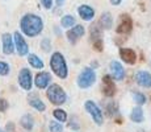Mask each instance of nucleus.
<instances>
[{
  "instance_id": "1",
  "label": "nucleus",
  "mask_w": 151,
  "mask_h": 132,
  "mask_svg": "<svg viewBox=\"0 0 151 132\" xmlns=\"http://www.w3.org/2000/svg\"><path fill=\"white\" fill-rule=\"evenodd\" d=\"M20 26L24 34L28 37H36L38 36L43 29V21L40 16L33 13H27L20 21Z\"/></svg>"
},
{
  "instance_id": "2",
  "label": "nucleus",
  "mask_w": 151,
  "mask_h": 132,
  "mask_svg": "<svg viewBox=\"0 0 151 132\" xmlns=\"http://www.w3.org/2000/svg\"><path fill=\"white\" fill-rule=\"evenodd\" d=\"M50 66L51 70L54 71V74L57 77L65 79L68 74V70H67V65H66V61L65 57L60 54L59 52H55L53 55H51V60H50Z\"/></svg>"
},
{
  "instance_id": "3",
  "label": "nucleus",
  "mask_w": 151,
  "mask_h": 132,
  "mask_svg": "<svg viewBox=\"0 0 151 132\" xmlns=\"http://www.w3.org/2000/svg\"><path fill=\"white\" fill-rule=\"evenodd\" d=\"M46 95H47L49 101L55 106H60L67 101V95H66L65 90H63L59 85H55V83L49 86L47 91H46Z\"/></svg>"
},
{
  "instance_id": "4",
  "label": "nucleus",
  "mask_w": 151,
  "mask_h": 132,
  "mask_svg": "<svg viewBox=\"0 0 151 132\" xmlns=\"http://www.w3.org/2000/svg\"><path fill=\"white\" fill-rule=\"evenodd\" d=\"M95 81H96V74H95V71L92 69H89V67H86V69L80 73L79 77H78V86H79L80 89H88V87H91L92 85L95 83Z\"/></svg>"
},
{
  "instance_id": "5",
  "label": "nucleus",
  "mask_w": 151,
  "mask_h": 132,
  "mask_svg": "<svg viewBox=\"0 0 151 132\" xmlns=\"http://www.w3.org/2000/svg\"><path fill=\"white\" fill-rule=\"evenodd\" d=\"M133 29V20L127 13H122L120 16V23L116 29L118 34H129Z\"/></svg>"
},
{
  "instance_id": "6",
  "label": "nucleus",
  "mask_w": 151,
  "mask_h": 132,
  "mask_svg": "<svg viewBox=\"0 0 151 132\" xmlns=\"http://www.w3.org/2000/svg\"><path fill=\"white\" fill-rule=\"evenodd\" d=\"M84 106H86V110L88 111V114L92 116V119L95 120V123H96L97 125L103 124V112H101V110L99 108V106L92 101H87Z\"/></svg>"
},
{
  "instance_id": "7",
  "label": "nucleus",
  "mask_w": 151,
  "mask_h": 132,
  "mask_svg": "<svg viewBox=\"0 0 151 132\" xmlns=\"http://www.w3.org/2000/svg\"><path fill=\"white\" fill-rule=\"evenodd\" d=\"M19 83L20 86L22 87L24 90H32V85H33V79H32V73L29 71V69H21L19 74Z\"/></svg>"
},
{
  "instance_id": "8",
  "label": "nucleus",
  "mask_w": 151,
  "mask_h": 132,
  "mask_svg": "<svg viewBox=\"0 0 151 132\" xmlns=\"http://www.w3.org/2000/svg\"><path fill=\"white\" fill-rule=\"evenodd\" d=\"M13 39H14V45H16L17 53H19L20 55H27L28 52H29V48H28L27 41H25L24 37L21 36V33L16 32V33L13 34Z\"/></svg>"
},
{
  "instance_id": "9",
  "label": "nucleus",
  "mask_w": 151,
  "mask_h": 132,
  "mask_svg": "<svg viewBox=\"0 0 151 132\" xmlns=\"http://www.w3.org/2000/svg\"><path fill=\"white\" fill-rule=\"evenodd\" d=\"M103 94L108 98H112L116 94V85L109 75H104L103 78Z\"/></svg>"
},
{
  "instance_id": "10",
  "label": "nucleus",
  "mask_w": 151,
  "mask_h": 132,
  "mask_svg": "<svg viewBox=\"0 0 151 132\" xmlns=\"http://www.w3.org/2000/svg\"><path fill=\"white\" fill-rule=\"evenodd\" d=\"M120 57L122 58L124 62L129 63V65H134L137 62V53L133 49H127V48H121L120 49Z\"/></svg>"
},
{
  "instance_id": "11",
  "label": "nucleus",
  "mask_w": 151,
  "mask_h": 132,
  "mask_svg": "<svg viewBox=\"0 0 151 132\" xmlns=\"http://www.w3.org/2000/svg\"><path fill=\"white\" fill-rule=\"evenodd\" d=\"M84 26L83 25H75L67 32V39L71 44H76V41L84 34Z\"/></svg>"
},
{
  "instance_id": "12",
  "label": "nucleus",
  "mask_w": 151,
  "mask_h": 132,
  "mask_svg": "<svg viewBox=\"0 0 151 132\" xmlns=\"http://www.w3.org/2000/svg\"><path fill=\"white\" fill-rule=\"evenodd\" d=\"M135 82L141 87L145 89H150L151 87V74L149 71H138L135 74Z\"/></svg>"
},
{
  "instance_id": "13",
  "label": "nucleus",
  "mask_w": 151,
  "mask_h": 132,
  "mask_svg": "<svg viewBox=\"0 0 151 132\" xmlns=\"http://www.w3.org/2000/svg\"><path fill=\"white\" fill-rule=\"evenodd\" d=\"M50 79H51V77H50L49 73L41 71L36 75V78H34V83H36V86L38 87V89H46V87L49 86Z\"/></svg>"
},
{
  "instance_id": "14",
  "label": "nucleus",
  "mask_w": 151,
  "mask_h": 132,
  "mask_svg": "<svg viewBox=\"0 0 151 132\" xmlns=\"http://www.w3.org/2000/svg\"><path fill=\"white\" fill-rule=\"evenodd\" d=\"M78 13L80 15V17H82L84 21H91L95 17V9L87 4L80 5V7L78 8Z\"/></svg>"
},
{
  "instance_id": "15",
  "label": "nucleus",
  "mask_w": 151,
  "mask_h": 132,
  "mask_svg": "<svg viewBox=\"0 0 151 132\" xmlns=\"http://www.w3.org/2000/svg\"><path fill=\"white\" fill-rule=\"evenodd\" d=\"M110 70H112L113 78L117 79V81H122L125 78V69L120 62H117V61H113V62L110 63Z\"/></svg>"
},
{
  "instance_id": "16",
  "label": "nucleus",
  "mask_w": 151,
  "mask_h": 132,
  "mask_svg": "<svg viewBox=\"0 0 151 132\" xmlns=\"http://www.w3.org/2000/svg\"><path fill=\"white\" fill-rule=\"evenodd\" d=\"M1 41H3V52H4L5 54H12L14 50L12 36H11L9 33H4L1 37Z\"/></svg>"
},
{
  "instance_id": "17",
  "label": "nucleus",
  "mask_w": 151,
  "mask_h": 132,
  "mask_svg": "<svg viewBox=\"0 0 151 132\" xmlns=\"http://www.w3.org/2000/svg\"><path fill=\"white\" fill-rule=\"evenodd\" d=\"M28 102H29V104H30L33 108H36L37 111H45V108H46L45 104H43V102L37 95H29Z\"/></svg>"
},
{
  "instance_id": "18",
  "label": "nucleus",
  "mask_w": 151,
  "mask_h": 132,
  "mask_svg": "<svg viewBox=\"0 0 151 132\" xmlns=\"http://www.w3.org/2000/svg\"><path fill=\"white\" fill-rule=\"evenodd\" d=\"M99 23H100L101 28H104V29H110V28H112V24H113L112 15L108 13V12L103 13V15H101L100 21H99Z\"/></svg>"
},
{
  "instance_id": "19",
  "label": "nucleus",
  "mask_w": 151,
  "mask_h": 132,
  "mask_svg": "<svg viewBox=\"0 0 151 132\" xmlns=\"http://www.w3.org/2000/svg\"><path fill=\"white\" fill-rule=\"evenodd\" d=\"M130 119L135 123H141L143 120V111H142V108L141 107L133 108L132 114H130Z\"/></svg>"
},
{
  "instance_id": "20",
  "label": "nucleus",
  "mask_w": 151,
  "mask_h": 132,
  "mask_svg": "<svg viewBox=\"0 0 151 132\" xmlns=\"http://www.w3.org/2000/svg\"><path fill=\"white\" fill-rule=\"evenodd\" d=\"M28 61L34 69H42L43 67V62L41 61V58H38L36 54H29L28 55Z\"/></svg>"
},
{
  "instance_id": "21",
  "label": "nucleus",
  "mask_w": 151,
  "mask_h": 132,
  "mask_svg": "<svg viewBox=\"0 0 151 132\" xmlns=\"http://www.w3.org/2000/svg\"><path fill=\"white\" fill-rule=\"evenodd\" d=\"M21 125L25 128V130H28V131H30L32 128H33V125H34V120L33 118H32L30 115H24L21 118Z\"/></svg>"
},
{
  "instance_id": "22",
  "label": "nucleus",
  "mask_w": 151,
  "mask_h": 132,
  "mask_svg": "<svg viewBox=\"0 0 151 132\" xmlns=\"http://www.w3.org/2000/svg\"><path fill=\"white\" fill-rule=\"evenodd\" d=\"M89 36H91V40L95 41L97 39H101V29L97 24H93L89 29Z\"/></svg>"
},
{
  "instance_id": "23",
  "label": "nucleus",
  "mask_w": 151,
  "mask_h": 132,
  "mask_svg": "<svg viewBox=\"0 0 151 132\" xmlns=\"http://www.w3.org/2000/svg\"><path fill=\"white\" fill-rule=\"evenodd\" d=\"M60 24H62L63 28H70V26H74L75 25L74 16H71V15H66V16H63Z\"/></svg>"
},
{
  "instance_id": "24",
  "label": "nucleus",
  "mask_w": 151,
  "mask_h": 132,
  "mask_svg": "<svg viewBox=\"0 0 151 132\" xmlns=\"http://www.w3.org/2000/svg\"><path fill=\"white\" fill-rule=\"evenodd\" d=\"M53 115H54V118L57 119L59 123L66 122V120H67V114H66V111L60 110V108H57V110H54Z\"/></svg>"
},
{
  "instance_id": "25",
  "label": "nucleus",
  "mask_w": 151,
  "mask_h": 132,
  "mask_svg": "<svg viewBox=\"0 0 151 132\" xmlns=\"http://www.w3.org/2000/svg\"><path fill=\"white\" fill-rule=\"evenodd\" d=\"M106 111H108L109 116H114L118 112V104L116 102H110V103L106 104Z\"/></svg>"
},
{
  "instance_id": "26",
  "label": "nucleus",
  "mask_w": 151,
  "mask_h": 132,
  "mask_svg": "<svg viewBox=\"0 0 151 132\" xmlns=\"http://www.w3.org/2000/svg\"><path fill=\"white\" fill-rule=\"evenodd\" d=\"M49 128H50V132H63V127L59 122H50Z\"/></svg>"
},
{
  "instance_id": "27",
  "label": "nucleus",
  "mask_w": 151,
  "mask_h": 132,
  "mask_svg": "<svg viewBox=\"0 0 151 132\" xmlns=\"http://www.w3.org/2000/svg\"><path fill=\"white\" fill-rule=\"evenodd\" d=\"M9 74V65L7 62L0 61V75H7Z\"/></svg>"
},
{
  "instance_id": "28",
  "label": "nucleus",
  "mask_w": 151,
  "mask_h": 132,
  "mask_svg": "<svg viewBox=\"0 0 151 132\" xmlns=\"http://www.w3.org/2000/svg\"><path fill=\"white\" fill-rule=\"evenodd\" d=\"M92 44H93V48H95V50H96V52H103L104 42H103V40H101V39H97V40L92 41Z\"/></svg>"
},
{
  "instance_id": "29",
  "label": "nucleus",
  "mask_w": 151,
  "mask_h": 132,
  "mask_svg": "<svg viewBox=\"0 0 151 132\" xmlns=\"http://www.w3.org/2000/svg\"><path fill=\"white\" fill-rule=\"evenodd\" d=\"M134 101L137 102L138 104H145L146 103V96L141 93H134Z\"/></svg>"
},
{
  "instance_id": "30",
  "label": "nucleus",
  "mask_w": 151,
  "mask_h": 132,
  "mask_svg": "<svg viewBox=\"0 0 151 132\" xmlns=\"http://www.w3.org/2000/svg\"><path fill=\"white\" fill-rule=\"evenodd\" d=\"M8 107H9L8 102L5 101V99L0 98V112H4V111H7V110H8Z\"/></svg>"
},
{
  "instance_id": "31",
  "label": "nucleus",
  "mask_w": 151,
  "mask_h": 132,
  "mask_svg": "<svg viewBox=\"0 0 151 132\" xmlns=\"http://www.w3.org/2000/svg\"><path fill=\"white\" fill-rule=\"evenodd\" d=\"M41 3L46 9H50V8L53 7V0H41Z\"/></svg>"
},
{
  "instance_id": "32",
  "label": "nucleus",
  "mask_w": 151,
  "mask_h": 132,
  "mask_svg": "<svg viewBox=\"0 0 151 132\" xmlns=\"http://www.w3.org/2000/svg\"><path fill=\"white\" fill-rule=\"evenodd\" d=\"M42 46H43V50L45 52H49L50 50V42H49V40H43L42 41Z\"/></svg>"
},
{
  "instance_id": "33",
  "label": "nucleus",
  "mask_w": 151,
  "mask_h": 132,
  "mask_svg": "<svg viewBox=\"0 0 151 132\" xmlns=\"http://www.w3.org/2000/svg\"><path fill=\"white\" fill-rule=\"evenodd\" d=\"M7 132H14V124L13 123H8L7 124Z\"/></svg>"
},
{
  "instance_id": "34",
  "label": "nucleus",
  "mask_w": 151,
  "mask_h": 132,
  "mask_svg": "<svg viewBox=\"0 0 151 132\" xmlns=\"http://www.w3.org/2000/svg\"><path fill=\"white\" fill-rule=\"evenodd\" d=\"M121 1H122V0H110V3H112L113 5H120Z\"/></svg>"
},
{
  "instance_id": "35",
  "label": "nucleus",
  "mask_w": 151,
  "mask_h": 132,
  "mask_svg": "<svg viewBox=\"0 0 151 132\" xmlns=\"http://www.w3.org/2000/svg\"><path fill=\"white\" fill-rule=\"evenodd\" d=\"M55 1H57V5H59V7H62L65 4V0H55Z\"/></svg>"
},
{
  "instance_id": "36",
  "label": "nucleus",
  "mask_w": 151,
  "mask_h": 132,
  "mask_svg": "<svg viewBox=\"0 0 151 132\" xmlns=\"http://www.w3.org/2000/svg\"><path fill=\"white\" fill-rule=\"evenodd\" d=\"M0 132H4V131H3V130H0Z\"/></svg>"
}]
</instances>
